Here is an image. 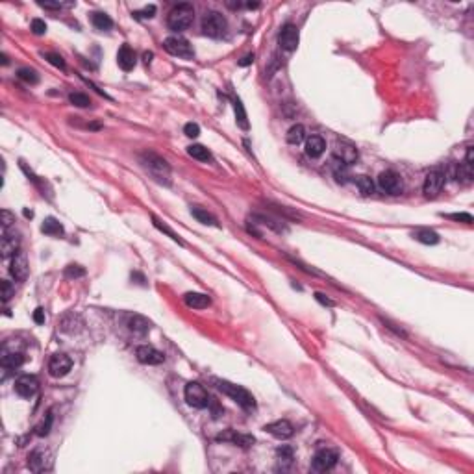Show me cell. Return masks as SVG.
Here are the masks:
<instances>
[{
	"label": "cell",
	"instance_id": "4dcf8cb0",
	"mask_svg": "<svg viewBox=\"0 0 474 474\" xmlns=\"http://www.w3.org/2000/svg\"><path fill=\"white\" fill-rule=\"evenodd\" d=\"M187 154L191 157H194V160H199V162H208V160L211 157L210 150L202 145H191L187 148Z\"/></svg>",
	"mask_w": 474,
	"mask_h": 474
},
{
	"label": "cell",
	"instance_id": "8d00e7d4",
	"mask_svg": "<svg viewBox=\"0 0 474 474\" xmlns=\"http://www.w3.org/2000/svg\"><path fill=\"white\" fill-rule=\"evenodd\" d=\"M52 422H54V415H52V411H49L47 413V419L43 420V424L37 428V436H49L50 433V428H52Z\"/></svg>",
	"mask_w": 474,
	"mask_h": 474
},
{
	"label": "cell",
	"instance_id": "44dd1931",
	"mask_svg": "<svg viewBox=\"0 0 474 474\" xmlns=\"http://www.w3.org/2000/svg\"><path fill=\"white\" fill-rule=\"evenodd\" d=\"M128 328H130V332H134L135 335L145 337V335L150 332V323H148V321H146L143 315H130Z\"/></svg>",
	"mask_w": 474,
	"mask_h": 474
},
{
	"label": "cell",
	"instance_id": "d6a6232c",
	"mask_svg": "<svg viewBox=\"0 0 474 474\" xmlns=\"http://www.w3.org/2000/svg\"><path fill=\"white\" fill-rule=\"evenodd\" d=\"M356 185H358V189H360L361 194H372L374 193V182H372L369 176H358Z\"/></svg>",
	"mask_w": 474,
	"mask_h": 474
},
{
	"label": "cell",
	"instance_id": "f546056e",
	"mask_svg": "<svg viewBox=\"0 0 474 474\" xmlns=\"http://www.w3.org/2000/svg\"><path fill=\"white\" fill-rule=\"evenodd\" d=\"M413 237L422 245H437L439 243V235L436 232H431V230H417Z\"/></svg>",
	"mask_w": 474,
	"mask_h": 474
},
{
	"label": "cell",
	"instance_id": "7dc6e473",
	"mask_svg": "<svg viewBox=\"0 0 474 474\" xmlns=\"http://www.w3.org/2000/svg\"><path fill=\"white\" fill-rule=\"evenodd\" d=\"M465 165H469V167H472L474 165V148L472 146H467V154H465Z\"/></svg>",
	"mask_w": 474,
	"mask_h": 474
},
{
	"label": "cell",
	"instance_id": "ab89813d",
	"mask_svg": "<svg viewBox=\"0 0 474 474\" xmlns=\"http://www.w3.org/2000/svg\"><path fill=\"white\" fill-rule=\"evenodd\" d=\"M0 286H2V300L8 302L11 296L15 295V289H13V286H11L8 280H2V284H0Z\"/></svg>",
	"mask_w": 474,
	"mask_h": 474
},
{
	"label": "cell",
	"instance_id": "d590c367",
	"mask_svg": "<svg viewBox=\"0 0 474 474\" xmlns=\"http://www.w3.org/2000/svg\"><path fill=\"white\" fill-rule=\"evenodd\" d=\"M69 100H70V104H74L78 108H87V106L91 104V98L87 97V95H84V93H70Z\"/></svg>",
	"mask_w": 474,
	"mask_h": 474
},
{
	"label": "cell",
	"instance_id": "4316f807",
	"mask_svg": "<svg viewBox=\"0 0 474 474\" xmlns=\"http://www.w3.org/2000/svg\"><path fill=\"white\" fill-rule=\"evenodd\" d=\"M41 232L47 233V235H63V226L59 224L58 219L49 217V219H45L43 226H41Z\"/></svg>",
	"mask_w": 474,
	"mask_h": 474
},
{
	"label": "cell",
	"instance_id": "ac0fdd59",
	"mask_svg": "<svg viewBox=\"0 0 474 474\" xmlns=\"http://www.w3.org/2000/svg\"><path fill=\"white\" fill-rule=\"evenodd\" d=\"M334 160H339L345 165H352L358 160V148L348 143H337L334 148Z\"/></svg>",
	"mask_w": 474,
	"mask_h": 474
},
{
	"label": "cell",
	"instance_id": "816d5d0a",
	"mask_svg": "<svg viewBox=\"0 0 474 474\" xmlns=\"http://www.w3.org/2000/svg\"><path fill=\"white\" fill-rule=\"evenodd\" d=\"M152 56H154L152 52H145V54H143V59H145V63H150Z\"/></svg>",
	"mask_w": 474,
	"mask_h": 474
},
{
	"label": "cell",
	"instance_id": "74e56055",
	"mask_svg": "<svg viewBox=\"0 0 474 474\" xmlns=\"http://www.w3.org/2000/svg\"><path fill=\"white\" fill-rule=\"evenodd\" d=\"M0 217H2V232H8L11 224L15 222V217H13V213H11V211H8V210L0 211Z\"/></svg>",
	"mask_w": 474,
	"mask_h": 474
},
{
	"label": "cell",
	"instance_id": "60d3db41",
	"mask_svg": "<svg viewBox=\"0 0 474 474\" xmlns=\"http://www.w3.org/2000/svg\"><path fill=\"white\" fill-rule=\"evenodd\" d=\"M45 58L49 59V63H52L54 67H58V69H65V61H63V58H61L59 54L49 52V54H45Z\"/></svg>",
	"mask_w": 474,
	"mask_h": 474
},
{
	"label": "cell",
	"instance_id": "5b68a950",
	"mask_svg": "<svg viewBox=\"0 0 474 474\" xmlns=\"http://www.w3.org/2000/svg\"><path fill=\"white\" fill-rule=\"evenodd\" d=\"M183 397H185V402L194 410H204L210 404V397L199 382H189L183 389Z\"/></svg>",
	"mask_w": 474,
	"mask_h": 474
},
{
	"label": "cell",
	"instance_id": "7bdbcfd3",
	"mask_svg": "<svg viewBox=\"0 0 474 474\" xmlns=\"http://www.w3.org/2000/svg\"><path fill=\"white\" fill-rule=\"evenodd\" d=\"M447 219H452V221H458V222H465V224H470L472 222V215H469V213H450V215H445Z\"/></svg>",
	"mask_w": 474,
	"mask_h": 474
},
{
	"label": "cell",
	"instance_id": "cb8c5ba5",
	"mask_svg": "<svg viewBox=\"0 0 474 474\" xmlns=\"http://www.w3.org/2000/svg\"><path fill=\"white\" fill-rule=\"evenodd\" d=\"M91 22H93V26L97 28V30H100V32H108V30H111V26H113L111 17L102 13V11H95L91 15Z\"/></svg>",
	"mask_w": 474,
	"mask_h": 474
},
{
	"label": "cell",
	"instance_id": "9a60e30c",
	"mask_svg": "<svg viewBox=\"0 0 474 474\" xmlns=\"http://www.w3.org/2000/svg\"><path fill=\"white\" fill-rule=\"evenodd\" d=\"M265 431H269L270 436H274L276 439H289L295 433V428L289 420H274L270 424H265Z\"/></svg>",
	"mask_w": 474,
	"mask_h": 474
},
{
	"label": "cell",
	"instance_id": "f6af8a7d",
	"mask_svg": "<svg viewBox=\"0 0 474 474\" xmlns=\"http://www.w3.org/2000/svg\"><path fill=\"white\" fill-rule=\"evenodd\" d=\"M154 13H156V6H148V8H145V10L135 11V17H141V19H150V17H154Z\"/></svg>",
	"mask_w": 474,
	"mask_h": 474
},
{
	"label": "cell",
	"instance_id": "ffe728a7",
	"mask_svg": "<svg viewBox=\"0 0 474 474\" xmlns=\"http://www.w3.org/2000/svg\"><path fill=\"white\" fill-rule=\"evenodd\" d=\"M326 150V141L321 135H309L306 139V154L309 157H321Z\"/></svg>",
	"mask_w": 474,
	"mask_h": 474
},
{
	"label": "cell",
	"instance_id": "9c48e42d",
	"mask_svg": "<svg viewBox=\"0 0 474 474\" xmlns=\"http://www.w3.org/2000/svg\"><path fill=\"white\" fill-rule=\"evenodd\" d=\"M337 459H339V456H337L335 450H332V448H323V450H319V452L315 454V458H313V469L319 470V472L334 469L335 463H337Z\"/></svg>",
	"mask_w": 474,
	"mask_h": 474
},
{
	"label": "cell",
	"instance_id": "c3c4849f",
	"mask_svg": "<svg viewBox=\"0 0 474 474\" xmlns=\"http://www.w3.org/2000/svg\"><path fill=\"white\" fill-rule=\"evenodd\" d=\"M33 321H35V324H45V311H43V307H37V309L33 311Z\"/></svg>",
	"mask_w": 474,
	"mask_h": 474
},
{
	"label": "cell",
	"instance_id": "7402d4cb",
	"mask_svg": "<svg viewBox=\"0 0 474 474\" xmlns=\"http://www.w3.org/2000/svg\"><path fill=\"white\" fill-rule=\"evenodd\" d=\"M183 302L193 309H206L211 304V298L204 293H187L183 296Z\"/></svg>",
	"mask_w": 474,
	"mask_h": 474
},
{
	"label": "cell",
	"instance_id": "52a82bcc",
	"mask_svg": "<svg viewBox=\"0 0 474 474\" xmlns=\"http://www.w3.org/2000/svg\"><path fill=\"white\" fill-rule=\"evenodd\" d=\"M445 182H447V171H443V169H431L424 178L422 191H424V194L428 199H433V196L439 194V191L443 189Z\"/></svg>",
	"mask_w": 474,
	"mask_h": 474
},
{
	"label": "cell",
	"instance_id": "7c38bea8",
	"mask_svg": "<svg viewBox=\"0 0 474 474\" xmlns=\"http://www.w3.org/2000/svg\"><path fill=\"white\" fill-rule=\"evenodd\" d=\"M298 41H300V35H298V28L295 24H286L282 28L280 35H278V43L284 50L287 52H293L298 47Z\"/></svg>",
	"mask_w": 474,
	"mask_h": 474
},
{
	"label": "cell",
	"instance_id": "484cf974",
	"mask_svg": "<svg viewBox=\"0 0 474 474\" xmlns=\"http://www.w3.org/2000/svg\"><path fill=\"white\" fill-rule=\"evenodd\" d=\"M304 141H306V128H304L302 124L291 126L289 132H287V143H289V145H300Z\"/></svg>",
	"mask_w": 474,
	"mask_h": 474
},
{
	"label": "cell",
	"instance_id": "b9f144b4",
	"mask_svg": "<svg viewBox=\"0 0 474 474\" xmlns=\"http://www.w3.org/2000/svg\"><path fill=\"white\" fill-rule=\"evenodd\" d=\"M183 132H185V135H187V137H199V135H200V126L196 123H187L185 126H183Z\"/></svg>",
	"mask_w": 474,
	"mask_h": 474
},
{
	"label": "cell",
	"instance_id": "f35d334b",
	"mask_svg": "<svg viewBox=\"0 0 474 474\" xmlns=\"http://www.w3.org/2000/svg\"><path fill=\"white\" fill-rule=\"evenodd\" d=\"M84 274H86V270L82 269V267H78V265H69V267L65 269V276H67V278H82Z\"/></svg>",
	"mask_w": 474,
	"mask_h": 474
},
{
	"label": "cell",
	"instance_id": "681fc988",
	"mask_svg": "<svg viewBox=\"0 0 474 474\" xmlns=\"http://www.w3.org/2000/svg\"><path fill=\"white\" fill-rule=\"evenodd\" d=\"M317 300L321 302V304H324V306H334V302L332 300H328V298H324V295H321V293H317Z\"/></svg>",
	"mask_w": 474,
	"mask_h": 474
},
{
	"label": "cell",
	"instance_id": "836d02e7",
	"mask_svg": "<svg viewBox=\"0 0 474 474\" xmlns=\"http://www.w3.org/2000/svg\"><path fill=\"white\" fill-rule=\"evenodd\" d=\"M17 76L21 78V80H24L26 84H32V86H35L39 82V76L37 72L33 69H28V67H22V69H19V72H17Z\"/></svg>",
	"mask_w": 474,
	"mask_h": 474
},
{
	"label": "cell",
	"instance_id": "603a6c76",
	"mask_svg": "<svg viewBox=\"0 0 474 474\" xmlns=\"http://www.w3.org/2000/svg\"><path fill=\"white\" fill-rule=\"evenodd\" d=\"M0 363H2V367L4 369H19V367L24 363V356L21 354V352H15V350H6L2 352V358H0Z\"/></svg>",
	"mask_w": 474,
	"mask_h": 474
},
{
	"label": "cell",
	"instance_id": "d6986e66",
	"mask_svg": "<svg viewBox=\"0 0 474 474\" xmlns=\"http://www.w3.org/2000/svg\"><path fill=\"white\" fill-rule=\"evenodd\" d=\"M117 63L118 67L123 70H132L135 67V52L132 50V47H128V45H123L121 49H118V54H117Z\"/></svg>",
	"mask_w": 474,
	"mask_h": 474
},
{
	"label": "cell",
	"instance_id": "7a4b0ae2",
	"mask_svg": "<svg viewBox=\"0 0 474 474\" xmlns=\"http://www.w3.org/2000/svg\"><path fill=\"white\" fill-rule=\"evenodd\" d=\"M215 383H217V389H219V391H222L226 397H230L235 404L241 406L243 410H247V411L256 410V400H254L252 393H248L245 387L237 385V383L226 382V380H215Z\"/></svg>",
	"mask_w": 474,
	"mask_h": 474
},
{
	"label": "cell",
	"instance_id": "ba28073f",
	"mask_svg": "<svg viewBox=\"0 0 474 474\" xmlns=\"http://www.w3.org/2000/svg\"><path fill=\"white\" fill-rule=\"evenodd\" d=\"M378 185L383 193L387 194H400L402 193V180L394 171H383L378 176Z\"/></svg>",
	"mask_w": 474,
	"mask_h": 474
},
{
	"label": "cell",
	"instance_id": "bcb514c9",
	"mask_svg": "<svg viewBox=\"0 0 474 474\" xmlns=\"http://www.w3.org/2000/svg\"><path fill=\"white\" fill-rule=\"evenodd\" d=\"M278 456H280L282 459H286V461H291L293 459V448H289V447L278 448Z\"/></svg>",
	"mask_w": 474,
	"mask_h": 474
},
{
	"label": "cell",
	"instance_id": "ee69618b",
	"mask_svg": "<svg viewBox=\"0 0 474 474\" xmlns=\"http://www.w3.org/2000/svg\"><path fill=\"white\" fill-rule=\"evenodd\" d=\"M32 32L35 33V35H43V33L47 32V24H45V21H41V19H33L32 21Z\"/></svg>",
	"mask_w": 474,
	"mask_h": 474
},
{
	"label": "cell",
	"instance_id": "8fae6325",
	"mask_svg": "<svg viewBox=\"0 0 474 474\" xmlns=\"http://www.w3.org/2000/svg\"><path fill=\"white\" fill-rule=\"evenodd\" d=\"M39 382L33 374H22L15 380V391L17 394H21L22 399H32L33 394L37 393Z\"/></svg>",
	"mask_w": 474,
	"mask_h": 474
},
{
	"label": "cell",
	"instance_id": "1f68e13d",
	"mask_svg": "<svg viewBox=\"0 0 474 474\" xmlns=\"http://www.w3.org/2000/svg\"><path fill=\"white\" fill-rule=\"evenodd\" d=\"M152 222H154V226H156L157 230H160V232L167 233V235L171 237L173 241H176L178 245H183V241H182V239H180V235H178L176 232H173V230H171V228H169L167 224H165V222H163V221H160L157 217H152Z\"/></svg>",
	"mask_w": 474,
	"mask_h": 474
},
{
	"label": "cell",
	"instance_id": "30bf717a",
	"mask_svg": "<svg viewBox=\"0 0 474 474\" xmlns=\"http://www.w3.org/2000/svg\"><path fill=\"white\" fill-rule=\"evenodd\" d=\"M72 369V360L67 354H54L49 361V372L50 376L54 378H63L65 374H69Z\"/></svg>",
	"mask_w": 474,
	"mask_h": 474
},
{
	"label": "cell",
	"instance_id": "6da1fadb",
	"mask_svg": "<svg viewBox=\"0 0 474 474\" xmlns=\"http://www.w3.org/2000/svg\"><path fill=\"white\" fill-rule=\"evenodd\" d=\"M141 163L154 180H157L160 183H165V185L171 183V167L162 156H157L156 152L141 154Z\"/></svg>",
	"mask_w": 474,
	"mask_h": 474
},
{
	"label": "cell",
	"instance_id": "83f0119b",
	"mask_svg": "<svg viewBox=\"0 0 474 474\" xmlns=\"http://www.w3.org/2000/svg\"><path fill=\"white\" fill-rule=\"evenodd\" d=\"M191 213H193V217L196 219L199 222H202V224H210V226H219V222H217V219L211 213H208L206 210H202V208H191Z\"/></svg>",
	"mask_w": 474,
	"mask_h": 474
},
{
	"label": "cell",
	"instance_id": "f1b7e54d",
	"mask_svg": "<svg viewBox=\"0 0 474 474\" xmlns=\"http://www.w3.org/2000/svg\"><path fill=\"white\" fill-rule=\"evenodd\" d=\"M76 323H82L80 317L74 315V313H69V315H65V317L61 319L59 328H61V332H65V334H74V332H78V328H74Z\"/></svg>",
	"mask_w": 474,
	"mask_h": 474
},
{
	"label": "cell",
	"instance_id": "3957f363",
	"mask_svg": "<svg viewBox=\"0 0 474 474\" xmlns=\"http://www.w3.org/2000/svg\"><path fill=\"white\" fill-rule=\"evenodd\" d=\"M194 10L191 4H178L174 6L167 17V24L174 32H183L193 24Z\"/></svg>",
	"mask_w": 474,
	"mask_h": 474
},
{
	"label": "cell",
	"instance_id": "4fadbf2b",
	"mask_svg": "<svg viewBox=\"0 0 474 474\" xmlns=\"http://www.w3.org/2000/svg\"><path fill=\"white\" fill-rule=\"evenodd\" d=\"M135 356H137V360H139L143 365H160V363H163V361H165V356H163V352L156 350V348H154V346H150V345L137 346Z\"/></svg>",
	"mask_w": 474,
	"mask_h": 474
},
{
	"label": "cell",
	"instance_id": "5bb4252c",
	"mask_svg": "<svg viewBox=\"0 0 474 474\" xmlns=\"http://www.w3.org/2000/svg\"><path fill=\"white\" fill-rule=\"evenodd\" d=\"M19 247H21V237L15 232H2V243H0V248H2V256L4 258H13L19 254Z\"/></svg>",
	"mask_w": 474,
	"mask_h": 474
},
{
	"label": "cell",
	"instance_id": "277c9868",
	"mask_svg": "<svg viewBox=\"0 0 474 474\" xmlns=\"http://www.w3.org/2000/svg\"><path fill=\"white\" fill-rule=\"evenodd\" d=\"M202 32L208 35V37H222L224 32H226V19L219 13V11H210L206 13L204 19H202Z\"/></svg>",
	"mask_w": 474,
	"mask_h": 474
},
{
	"label": "cell",
	"instance_id": "f907efd6",
	"mask_svg": "<svg viewBox=\"0 0 474 474\" xmlns=\"http://www.w3.org/2000/svg\"><path fill=\"white\" fill-rule=\"evenodd\" d=\"M252 61H254V54H248V56H245L241 61H239V65H241V67H245V65H250Z\"/></svg>",
	"mask_w": 474,
	"mask_h": 474
},
{
	"label": "cell",
	"instance_id": "d4e9b609",
	"mask_svg": "<svg viewBox=\"0 0 474 474\" xmlns=\"http://www.w3.org/2000/svg\"><path fill=\"white\" fill-rule=\"evenodd\" d=\"M28 469L33 470V472H41V470L47 469V459H45V454L41 450H33L28 456Z\"/></svg>",
	"mask_w": 474,
	"mask_h": 474
},
{
	"label": "cell",
	"instance_id": "e0dca14e",
	"mask_svg": "<svg viewBox=\"0 0 474 474\" xmlns=\"http://www.w3.org/2000/svg\"><path fill=\"white\" fill-rule=\"evenodd\" d=\"M217 441H226V443H233L237 447L248 448L254 445V437L247 436V433H237L235 430H228L224 433H219L217 436Z\"/></svg>",
	"mask_w": 474,
	"mask_h": 474
},
{
	"label": "cell",
	"instance_id": "2e32d148",
	"mask_svg": "<svg viewBox=\"0 0 474 474\" xmlns=\"http://www.w3.org/2000/svg\"><path fill=\"white\" fill-rule=\"evenodd\" d=\"M10 274H11V278H13V280H17V282L26 280V276H28V259H26V256H24L22 252H19L17 256H13V259H11Z\"/></svg>",
	"mask_w": 474,
	"mask_h": 474
},
{
	"label": "cell",
	"instance_id": "8992f818",
	"mask_svg": "<svg viewBox=\"0 0 474 474\" xmlns=\"http://www.w3.org/2000/svg\"><path fill=\"white\" fill-rule=\"evenodd\" d=\"M163 47H165V50H167L169 54L178 56V58H183V59L194 58V50H193V47H191V43H189L187 39L180 37V35L167 37L165 43H163Z\"/></svg>",
	"mask_w": 474,
	"mask_h": 474
},
{
	"label": "cell",
	"instance_id": "e575fe53",
	"mask_svg": "<svg viewBox=\"0 0 474 474\" xmlns=\"http://www.w3.org/2000/svg\"><path fill=\"white\" fill-rule=\"evenodd\" d=\"M233 109H235V117H237V124L241 126L243 130H248V118L247 113H245V108L239 100H233Z\"/></svg>",
	"mask_w": 474,
	"mask_h": 474
}]
</instances>
